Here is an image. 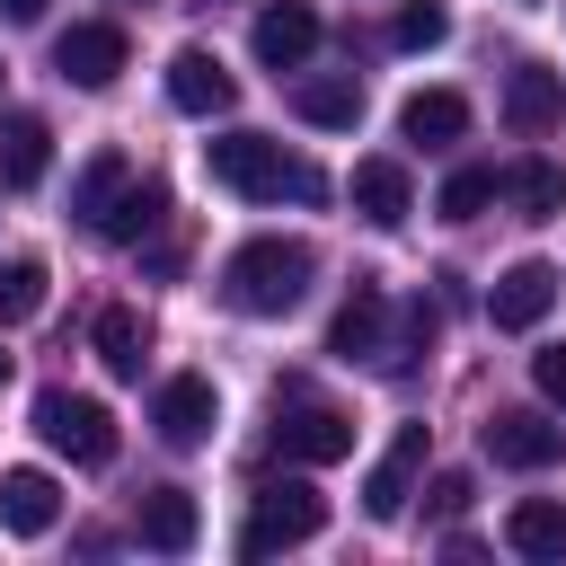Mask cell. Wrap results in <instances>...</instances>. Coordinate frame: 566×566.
<instances>
[{"label":"cell","instance_id":"4316f807","mask_svg":"<svg viewBox=\"0 0 566 566\" xmlns=\"http://www.w3.org/2000/svg\"><path fill=\"white\" fill-rule=\"evenodd\" d=\"M35 310H44V265L35 256H9L0 265V327H27Z\"/></svg>","mask_w":566,"mask_h":566},{"label":"cell","instance_id":"f1b7e54d","mask_svg":"<svg viewBox=\"0 0 566 566\" xmlns=\"http://www.w3.org/2000/svg\"><path fill=\"white\" fill-rule=\"evenodd\" d=\"M531 380H539V398L566 407V345H539V354H531Z\"/></svg>","mask_w":566,"mask_h":566},{"label":"cell","instance_id":"8992f818","mask_svg":"<svg viewBox=\"0 0 566 566\" xmlns=\"http://www.w3.org/2000/svg\"><path fill=\"white\" fill-rule=\"evenodd\" d=\"M486 460H504V469H557L566 460V424H548L531 407H504V416H486Z\"/></svg>","mask_w":566,"mask_h":566},{"label":"cell","instance_id":"7a4b0ae2","mask_svg":"<svg viewBox=\"0 0 566 566\" xmlns=\"http://www.w3.org/2000/svg\"><path fill=\"white\" fill-rule=\"evenodd\" d=\"M203 168H212V186H230V195H248V203H274V195L318 203V195H327V177L301 168V159H283V142H265V133H221V142H203Z\"/></svg>","mask_w":566,"mask_h":566},{"label":"cell","instance_id":"6da1fadb","mask_svg":"<svg viewBox=\"0 0 566 566\" xmlns=\"http://www.w3.org/2000/svg\"><path fill=\"white\" fill-rule=\"evenodd\" d=\"M310 274H318L310 239H248V248H230V265H221V301L248 310V318H283V310H301Z\"/></svg>","mask_w":566,"mask_h":566},{"label":"cell","instance_id":"f546056e","mask_svg":"<svg viewBox=\"0 0 566 566\" xmlns=\"http://www.w3.org/2000/svg\"><path fill=\"white\" fill-rule=\"evenodd\" d=\"M460 504H469V478H460V469H442V478H433V513H442V522H451V513H460Z\"/></svg>","mask_w":566,"mask_h":566},{"label":"cell","instance_id":"e0dca14e","mask_svg":"<svg viewBox=\"0 0 566 566\" xmlns=\"http://www.w3.org/2000/svg\"><path fill=\"white\" fill-rule=\"evenodd\" d=\"M398 133L424 142V150H433V142H460V133H469V97H460V88H416V97L398 106Z\"/></svg>","mask_w":566,"mask_h":566},{"label":"cell","instance_id":"d4e9b609","mask_svg":"<svg viewBox=\"0 0 566 566\" xmlns=\"http://www.w3.org/2000/svg\"><path fill=\"white\" fill-rule=\"evenodd\" d=\"M97 363L115 371V380H142V318L115 301V310H97Z\"/></svg>","mask_w":566,"mask_h":566},{"label":"cell","instance_id":"484cf974","mask_svg":"<svg viewBox=\"0 0 566 566\" xmlns=\"http://www.w3.org/2000/svg\"><path fill=\"white\" fill-rule=\"evenodd\" d=\"M495 195H504V177H495V168H451V177H442V195H433V212H442V221H478Z\"/></svg>","mask_w":566,"mask_h":566},{"label":"cell","instance_id":"3957f363","mask_svg":"<svg viewBox=\"0 0 566 566\" xmlns=\"http://www.w3.org/2000/svg\"><path fill=\"white\" fill-rule=\"evenodd\" d=\"M318 522H327L318 486H310V478H274V486H256V504H248L239 557H274V548H301V539H318Z\"/></svg>","mask_w":566,"mask_h":566},{"label":"cell","instance_id":"ac0fdd59","mask_svg":"<svg viewBox=\"0 0 566 566\" xmlns=\"http://www.w3.org/2000/svg\"><path fill=\"white\" fill-rule=\"evenodd\" d=\"M354 212H363V221H380V230H398V221L416 212L407 168H398V159H363V168H354Z\"/></svg>","mask_w":566,"mask_h":566},{"label":"cell","instance_id":"4dcf8cb0","mask_svg":"<svg viewBox=\"0 0 566 566\" xmlns=\"http://www.w3.org/2000/svg\"><path fill=\"white\" fill-rule=\"evenodd\" d=\"M44 9H53V0H0V18H9V27H35Z\"/></svg>","mask_w":566,"mask_h":566},{"label":"cell","instance_id":"52a82bcc","mask_svg":"<svg viewBox=\"0 0 566 566\" xmlns=\"http://www.w3.org/2000/svg\"><path fill=\"white\" fill-rule=\"evenodd\" d=\"M548 310H557V265H539V256L504 265V274H495V292H486V318H495V327H513V336H522V327H539Z\"/></svg>","mask_w":566,"mask_h":566},{"label":"cell","instance_id":"277c9868","mask_svg":"<svg viewBox=\"0 0 566 566\" xmlns=\"http://www.w3.org/2000/svg\"><path fill=\"white\" fill-rule=\"evenodd\" d=\"M35 433H44L62 460H80V469H106V460H115V416H106V398L44 389V398H35Z\"/></svg>","mask_w":566,"mask_h":566},{"label":"cell","instance_id":"30bf717a","mask_svg":"<svg viewBox=\"0 0 566 566\" xmlns=\"http://www.w3.org/2000/svg\"><path fill=\"white\" fill-rule=\"evenodd\" d=\"M274 451H283V460H301V469H327V460H345V451H354V424H345L336 407H283Z\"/></svg>","mask_w":566,"mask_h":566},{"label":"cell","instance_id":"83f0119b","mask_svg":"<svg viewBox=\"0 0 566 566\" xmlns=\"http://www.w3.org/2000/svg\"><path fill=\"white\" fill-rule=\"evenodd\" d=\"M389 35H398V44H407V53H433V44H442V35H451V9H442V0H407V9H398V27H389Z\"/></svg>","mask_w":566,"mask_h":566},{"label":"cell","instance_id":"4fadbf2b","mask_svg":"<svg viewBox=\"0 0 566 566\" xmlns=\"http://www.w3.org/2000/svg\"><path fill=\"white\" fill-rule=\"evenodd\" d=\"M327 354H345V363L354 354H371V363L389 354V292L380 283H354V301L327 318Z\"/></svg>","mask_w":566,"mask_h":566},{"label":"cell","instance_id":"5bb4252c","mask_svg":"<svg viewBox=\"0 0 566 566\" xmlns=\"http://www.w3.org/2000/svg\"><path fill=\"white\" fill-rule=\"evenodd\" d=\"M53 522H62V486H53L44 469H9V478H0V531L44 539Z\"/></svg>","mask_w":566,"mask_h":566},{"label":"cell","instance_id":"5b68a950","mask_svg":"<svg viewBox=\"0 0 566 566\" xmlns=\"http://www.w3.org/2000/svg\"><path fill=\"white\" fill-rule=\"evenodd\" d=\"M124 62H133V44H124V27H106V18H80V27L53 35V71H62L71 88H115Z\"/></svg>","mask_w":566,"mask_h":566},{"label":"cell","instance_id":"44dd1931","mask_svg":"<svg viewBox=\"0 0 566 566\" xmlns=\"http://www.w3.org/2000/svg\"><path fill=\"white\" fill-rule=\"evenodd\" d=\"M504 539H513L522 557H539V566H566V504H548V495L513 504V513H504Z\"/></svg>","mask_w":566,"mask_h":566},{"label":"cell","instance_id":"ba28073f","mask_svg":"<svg viewBox=\"0 0 566 566\" xmlns=\"http://www.w3.org/2000/svg\"><path fill=\"white\" fill-rule=\"evenodd\" d=\"M150 424H159V442H177V451L212 442V424H221V398H212V380H203V371H177V380L159 389Z\"/></svg>","mask_w":566,"mask_h":566},{"label":"cell","instance_id":"2e32d148","mask_svg":"<svg viewBox=\"0 0 566 566\" xmlns=\"http://www.w3.org/2000/svg\"><path fill=\"white\" fill-rule=\"evenodd\" d=\"M557 115H566V80H557V71L531 62V71L504 80V124H513V133H548Z\"/></svg>","mask_w":566,"mask_h":566},{"label":"cell","instance_id":"1f68e13d","mask_svg":"<svg viewBox=\"0 0 566 566\" xmlns=\"http://www.w3.org/2000/svg\"><path fill=\"white\" fill-rule=\"evenodd\" d=\"M0 380H9V354H0Z\"/></svg>","mask_w":566,"mask_h":566},{"label":"cell","instance_id":"cb8c5ba5","mask_svg":"<svg viewBox=\"0 0 566 566\" xmlns=\"http://www.w3.org/2000/svg\"><path fill=\"white\" fill-rule=\"evenodd\" d=\"M504 195H513L531 221H548V212H566V168H548V159H522V168H504Z\"/></svg>","mask_w":566,"mask_h":566},{"label":"cell","instance_id":"603a6c76","mask_svg":"<svg viewBox=\"0 0 566 566\" xmlns=\"http://www.w3.org/2000/svg\"><path fill=\"white\" fill-rule=\"evenodd\" d=\"M124 177H133V159H124V150H97V159L80 168V186H71V212H80V221L97 230V212H106V203L124 195Z\"/></svg>","mask_w":566,"mask_h":566},{"label":"cell","instance_id":"7402d4cb","mask_svg":"<svg viewBox=\"0 0 566 566\" xmlns=\"http://www.w3.org/2000/svg\"><path fill=\"white\" fill-rule=\"evenodd\" d=\"M159 212H168V195H159L150 177H124V195L97 212V239H115V248H142V230H159Z\"/></svg>","mask_w":566,"mask_h":566},{"label":"cell","instance_id":"ffe728a7","mask_svg":"<svg viewBox=\"0 0 566 566\" xmlns=\"http://www.w3.org/2000/svg\"><path fill=\"white\" fill-rule=\"evenodd\" d=\"M44 159H53V133H44L35 115H9V124H0V186H9V195L44 186Z\"/></svg>","mask_w":566,"mask_h":566},{"label":"cell","instance_id":"9a60e30c","mask_svg":"<svg viewBox=\"0 0 566 566\" xmlns=\"http://www.w3.org/2000/svg\"><path fill=\"white\" fill-rule=\"evenodd\" d=\"M292 115H301V124H318V133H354V124H363V80H354V71L301 80V88H292Z\"/></svg>","mask_w":566,"mask_h":566},{"label":"cell","instance_id":"7c38bea8","mask_svg":"<svg viewBox=\"0 0 566 566\" xmlns=\"http://www.w3.org/2000/svg\"><path fill=\"white\" fill-rule=\"evenodd\" d=\"M168 97H177L186 115H230L239 80L221 71V53H203V44H177V53H168Z\"/></svg>","mask_w":566,"mask_h":566},{"label":"cell","instance_id":"8fae6325","mask_svg":"<svg viewBox=\"0 0 566 566\" xmlns=\"http://www.w3.org/2000/svg\"><path fill=\"white\" fill-rule=\"evenodd\" d=\"M248 44H256V62H265V71H301V62L318 53V9H310V0H274V9L256 18V35H248Z\"/></svg>","mask_w":566,"mask_h":566},{"label":"cell","instance_id":"d6986e66","mask_svg":"<svg viewBox=\"0 0 566 566\" xmlns=\"http://www.w3.org/2000/svg\"><path fill=\"white\" fill-rule=\"evenodd\" d=\"M195 531H203V513H195V495H186V486H150V495H142V539H150V548L186 557V548H195Z\"/></svg>","mask_w":566,"mask_h":566},{"label":"cell","instance_id":"9c48e42d","mask_svg":"<svg viewBox=\"0 0 566 566\" xmlns=\"http://www.w3.org/2000/svg\"><path fill=\"white\" fill-rule=\"evenodd\" d=\"M416 469H424V424H398V442L371 460V478H363V513L371 522H398L407 513V495H416Z\"/></svg>","mask_w":566,"mask_h":566}]
</instances>
